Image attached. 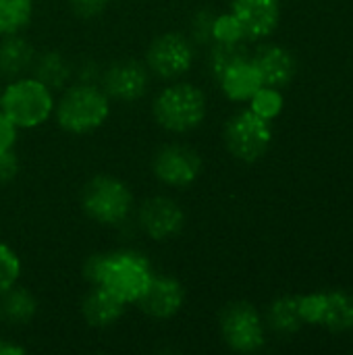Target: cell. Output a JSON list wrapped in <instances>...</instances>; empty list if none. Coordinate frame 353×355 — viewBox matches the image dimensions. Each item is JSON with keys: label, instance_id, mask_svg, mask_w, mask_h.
I'll use <instances>...</instances> for the list:
<instances>
[{"label": "cell", "instance_id": "obj_1", "mask_svg": "<svg viewBox=\"0 0 353 355\" xmlns=\"http://www.w3.org/2000/svg\"><path fill=\"white\" fill-rule=\"evenodd\" d=\"M89 285L102 287L125 306H135L154 277L152 262L135 250L96 254L83 268Z\"/></svg>", "mask_w": 353, "mask_h": 355}, {"label": "cell", "instance_id": "obj_2", "mask_svg": "<svg viewBox=\"0 0 353 355\" xmlns=\"http://www.w3.org/2000/svg\"><path fill=\"white\" fill-rule=\"evenodd\" d=\"M54 89L35 75L8 79L0 89V110L19 131H29L46 125L54 116Z\"/></svg>", "mask_w": 353, "mask_h": 355}, {"label": "cell", "instance_id": "obj_3", "mask_svg": "<svg viewBox=\"0 0 353 355\" xmlns=\"http://www.w3.org/2000/svg\"><path fill=\"white\" fill-rule=\"evenodd\" d=\"M110 102L112 100L100 83L79 81L62 89L54 106V121L67 133L85 135L100 129L108 121Z\"/></svg>", "mask_w": 353, "mask_h": 355}, {"label": "cell", "instance_id": "obj_4", "mask_svg": "<svg viewBox=\"0 0 353 355\" xmlns=\"http://www.w3.org/2000/svg\"><path fill=\"white\" fill-rule=\"evenodd\" d=\"M208 112L206 94L189 81H171L152 102V116L160 129L173 135H185L198 129Z\"/></svg>", "mask_w": 353, "mask_h": 355}, {"label": "cell", "instance_id": "obj_5", "mask_svg": "<svg viewBox=\"0 0 353 355\" xmlns=\"http://www.w3.org/2000/svg\"><path fill=\"white\" fill-rule=\"evenodd\" d=\"M135 208L131 187L112 175H96L83 185L81 210L85 216L102 227L123 225Z\"/></svg>", "mask_w": 353, "mask_h": 355}, {"label": "cell", "instance_id": "obj_6", "mask_svg": "<svg viewBox=\"0 0 353 355\" xmlns=\"http://www.w3.org/2000/svg\"><path fill=\"white\" fill-rule=\"evenodd\" d=\"M273 141L270 121L256 114L252 108L233 114L225 125V146L229 154L241 162L260 160Z\"/></svg>", "mask_w": 353, "mask_h": 355}, {"label": "cell", "instance_id": "obj_7", "mask_svg": "<svg viewBox=\"0 0 353 355\" xmlns=\"http://www.w3.org/2000/svg\"><path fill=\"white\" fill-rule=\"evenodd\" d=\"M193 44L187 35L179 31H166L156 35L148 50L144 64L152 73V77L164 81H177L193 67Z\"/></svg>", "mask_w": 353, "mask_h": 355}, {"label": "cell", "instance_id": "obj_8", "mask_svg": "<svg viewBox=\"0 0 353 355\" xmlns=\"http://www.w3.org/2000/svg\"><path fill=\"white\" fill-rule=\"evenodd\" d=\"M221 335L229 349L254 354L264 345V324L258 310L248 302H235L221 314Z\"/></svg>", "mask_w": 353, "mask_h": 355}, {"label": "cell", "instance_id": "obj_9", "mask_svg": "<svg viewBox=\"0 0 353 355\" xmlns=\"http://www.w3.org/2000/svg\"><path fill=\"white\" fill-rule=\"evenodd\" d=\"M152 175L164 187L185 189L200 179L202 158L185 144H166L152 160Z\"/></svg>", "mask_w": 353, "mask_h": 355}, {"label": "cell", "instance_id": "obj_10", "mask_svg": "<svg viewBox=\"0 0 353 355\" xmlns=\"http://www.w3.org/2000/svg\"><path fill=\"white\" fill-rule=\"evenodd\" d=\"M300 312L304 322L320 324L335 333L353 329V297L341 291L302 295Z\"/></svg>", "mask_w": 353, "mask_h": 355}, {"label": "cell", "instance_id": "obj_11", "mask_svg": "<svg viewBox=\"0 0 353 355\" xmlns=\"http://www.w3.org/2000/svg\"><path fill=\"white\" fill-rule=\"evenodd\" d=\"M139 229L154 241H169L185 227V212L177 200L169 196H154L137 210Z\"/></svg>", "mask_w": 353, "mask_h": 355}, {"label": "cell", "instance_id": "obj_12", "mask_svg": "<svg viewBox=\"0 0 353 355\" xmlns=\"http://www.w3.org/2000/svg\"><path fill=\"white\" fill-rule=\"evenodd\" d=\"M150 79H152V73L148 71L144 62L123 60V62H114L102 73L100 87L106 92L110 100L135 102L148 94Z\"/></svg>", "mask_w": 353, "mask_h": 355}, {"label": "cell", "instance_id": "obj_13", "mask_svg": "<svg viewBox=\"0 0 353 355\" xmlns=\"http://www.w3.org/2000/svg\"><path fill=\"white\" fill-rule=\"evenodd\" d=\"M135 306L148 318L169 320L177 316L181 308L185 306V289L177 279L154 272L150 285L146 287L141 297L135 302Z\"/></svg>", "mask_w": 353, "mask_h": 355}, {"label": "cell", "instance_id": "obj_14", "mask_svg": "<svg viewBox=\"0 0 353 355\" xmlns=\"http://www.w3.org/2000/svg\"><path fill=\"white\" fill-rule=\"evenodd\" d=\"M229 12L241 27L246 40L268 37L281 19L279 0H231Z\"/></svg>", "mask_w": 353, "mask_h": 355}, {"label": "cell", "instance_id": "obj_15", "mask_svg": "<svg viewBox=\"0 0 353 355\" xmlns=\"http://www.w3.org/2000/svg\"><path fill=\"white\" fill-rule=\"evenodd\" d=\"M250 58L256 64V69L262 77V83L268 87H283L295 75L293 54L281 46L266 44L262 48H258L256 54Z\"/></svg>", "mask_w": 353, "mask_h": 355}, {"label": "cell", "instance_id": "obj_16", "mask_svg": "<svg viewBox=\"0 0 353 355\" xmlns=\"http://www.w3.org/2000/svg\"><path fill=\"white\" fill-rule=\"evenodd\" d=\"M125 310L127 306L123 302L96 285H89V291L81 300V316L85 324L94 329H108L117 324L123 318Z\"/></svg>", "mask_w": 353, "mask_h": 355}, {"label": "cell", "instance_id": "obj_17", "mask_svg": "<svg viewBox=\"0 0 353 355\" xmlns=\"http://www.w3.org/2000/svg\"><path fill=\"white\" fill-rule=\"evenodd\" d=\"M216 79L221 83L223 94L233 102H250L252 96L264 85L262 77L250 56L231 64L229 69H225Z\"/></svg>", "mask_w": 353, "mask_h": 355}, {"label": "cell", "instance_id": "obj_18", "mask_svg": "<svg viewBox=\"0 0 353 355\" xmlns=\"http://www.w3.org/2000/svg\"><path fill=\"white\" fill-rule=\"evenodd\" d=\"M35 56V48L21 33L0 37V77L15 79L27 75Z\"/></svg>", "mask_w": 353, "mask_h": 355}, {"label": "cell", "instance_id": "obj_19", "mask_svg": "<svg viewBox=\"0 0 353 355\" xmlns=\"http://www.w3.org/2000/svg\"><path fill=\"white\" fill-rule=\"evenodd\" d=\"M37 312V300L31 291L15 285L0 295V320L6 324H27Z\"/></svg>", "mask_w": 353, "mask_h": 355}, {"label": "cell", "instance_id": "obj_20", "mask_svg": "<svg viewBox=\"0 0 353 355\" xmlns=\"http://www.w3.org/2000/svg\"><path fill=\"white\" fill-rule=\"evenodd\" d=\"M31 73L54 92H62L71 81V64L60 52H46L35 56Z\"/></svg>", "mask_w": 353, "mask_h": 355}, {"label": "cell", "instance_id": "obj_21", "mask_svg": "<svg viewBox=\"0 0 353 355\" xmlns=\"http://www.w3.org/2000/svg\"><path fill=\"white\" fill-rule=\"evenodd\" d=\"M33 0H0V37L21 33L33 19Z\"/></svg>", "mask_w": 353, "mask_h": 355}, {"label": "cell", "instance_id": "obj_22", "mask_svg": "<svg viewBox=\"0 0 353 355\" xmlns=\"http://www.w3.org/2000/svg\"><path fill=\"white\" fill-rule=\"evenodd\" d=\"M268 322L279 333H295L302 324V312H300V297H281L270 306Z\"/></svg>", "mask_w": 353, "mask_h": 355}, {"label": "cell", "instance_id": "obj_23", "mask_svg": "<svg viewBox=\"0 0 353 355\" xmlns=\"http://www.w3.org/2000/svg\"><path fill=\"white\" fill-rule=\"evenodd\" d=\"M248 58V50L241 42H214L210 50V69L214 77H218L231 64Z\"/></svg>", "mask_w": 353, "mask_h": 355}, {"label": "cell", "instance_id": "obj_24", "mask_svg": "<svg viewBox=\"0 0 353 355\" xmlns=\"http://www.w3.org/2000/svg\"><path fill=\"white\" fill-rule=\"evenodd\" d=\"M21 275H23V264L19 254L10 245L0 243V295L12 289L15 285H19Z\"/></svg>", "mask_w": 353, "mask_h": 355}, {"label": "cell", "instance_id": "obj_25", "mask_svg": "<svg viewBox=\"0 0 353 355\" xmlns=\"http://www.w3.org/2000/svg\"><path fill=\"white\" fill-rule=\"evenodd\" d=\"M250 108L266 121H273L283 110V96L279 87L262 85L250 100Z\"/></svg>", "mask_w": 353, "mask_h": 355}, {"label": "cell", "instance_id": "obj_26", "mask_svg": "<svg viewBox=\"0 0 353 355\" xmlns=\"http://www.w3.org/2000/svg\"><path fill=\"white\" fill-rule=\"evenodd\" d=\"M212 40L214 42H243L246 37L235 17L231 12H225V15L214 17L212 21Z\"/></svg>", "mask_w": 353, "mask_h": 355}, {"label": "cell", "instance_id": "obj_27", "mask_svg": "<svg viewBox=\"0 0 353 355\" xmlns=\"http://www.w3.org/2000/svg\"><path fill=\"white\" fill-rule=\"evenodd\" d=\"M19 137V129L8 121V116L0 110V154L15 150Z\"/></svg>", "mask_w": 353, "mask_h": 355}, {"label": "cell", "instance_id": "obj_28", "mask_svg": "<svg viewBox=\"0 0 353 355\" xmlns=\"http://www.w3.org/2000/svg\"><path fill=\"white\" fill-rule=\"evenodd\" d=\"M19 168H21V162H19L15 150L0 154V185L10 183L19 175Z\"/></svg>", "mask_w": 353, "mask_h": 355}, {"label": "cell", "instance_id": "obj_29", "mask_svg": "<svg viewBox=\"0 0 353 355\" xmlns=\"http://www.w3.org/2000/svg\"><path fill=\"white\" fill-rule=\"evenodd\" d=\"M108 0H71V8L81 19H92L106 8Z\"/></svg>", "mask_w": 353, "mask_h": 355}, {"label": "cell", "instance_id": "obj_30", "mask_svg": "<svg viewBox=\"0 0 353 355\" xmlns=\"http://www.w3.org/2000/svg\"><path fill=\"white\" fill-rule=\"evenodd\" d=\"M212 21H214V17H210L208 12L198 15V19L193 23V35H196L198 42L212 40Z\"/></svg>", "mask_w": 353, "mask_h": 355}, {"label": "cell", "instance_id": "obj_31", "mask_svg": "<svg viewBox=\"0 0 353 355\" xmlns=\"http://www.w3.org/2000/svg\"><path fill=\"white\" fill-rule=\"evenodd\" d=\"M27 352L21 343L12 339H0V355H23Z\"/></svg>", "mask_w": 353, "mask_h": 355}, {"label": "cell", "instance_id": "obj_32", "mask_svg": "<svg viewBox=\"0 0 353 355\" xmlns=\"http://www.w3.org/2000/svg\"><path fill=\"white\" fill-rule=\"evenodd\" d=\"M0 327H2V320H0Z\"/></svg>", "mask_w": 353, "mask_h": 355}, {"label": "cell", "instance_id": "obj_33", "mask_svg": "<svg viewBox=\"0 0 353 355\" xmlns=\"http://www.w3.org/2000/svg\"><path fill=\"white\" fill-rule=\"evenodd\" d=\"M0 89H2V85H0Z\"/></svg>", "mask_w": 353, "mask_h": 355}, {"label": "cell", "instance_id": "obj_34", "mask_svg": "<svg viewBox=\"0 0 353 355\" xmlns=\"http://www.w3.org/2000/svg\"><path fill=\"white\" fill-rule=\"evenodd\" d=\"M108 2H110V0H108Z\"/></svg>", "mask_w": 353, "mask_h": 355}]
</instances>
